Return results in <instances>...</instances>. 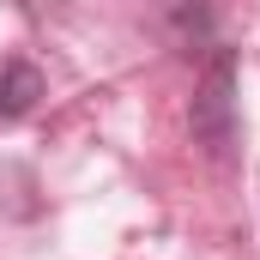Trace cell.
Returning <instances> with one entry per match:
<instances>
[{
	"label": "cell",
	"instance_id": "cell-1",
	"mask_svg": "<svg viewBox=\"0 0 260 260\" xmlns=\"http://www.w3.org/2000/svg\"><path fill=\"white\" fill-rule=\"evenodd\" d=\"M188 121H194V139L212 151V157H224V151L236 145V49H224V43L212 49Z\"/></svg>",
	"mask_w": 260,
	"mask_h": 260
},
{
	"label": "cell",
	"instance_id": "cell-2",
	"mask_svg": "<svg viewBox=\"0 0 260 260\" xmlns=\"http://www.w3.org/2000/svg\"><path fill=\"white\" fill-rule=\"evenodd\" d=\"M37 97H43V73H37L30 61H6V67H0V121L30 115Z\"/></svg>",
	"mask_w": 260,
	"mask_h": 260
}]
</instances>
